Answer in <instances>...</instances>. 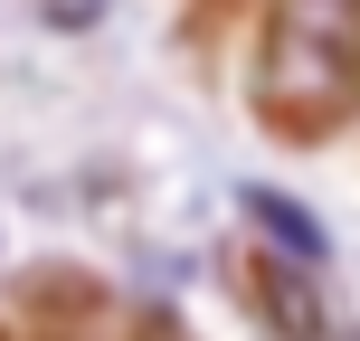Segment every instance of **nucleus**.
<instances>
[{"label": "nucleus", "instance_id": "obj_1", "mask_svg": "<svg viewBox=\"0 0 360 341\" xmlns=\"http://www.w3.org/2000/svg\"><path fill=\"white\" fill-rule=\"evenodd\" d=\"M266 114L285 133H323L360 105V0H285L266 29Z\"/></svg>", "mask_w": 360, "mask_h": 341}]
</instances>
